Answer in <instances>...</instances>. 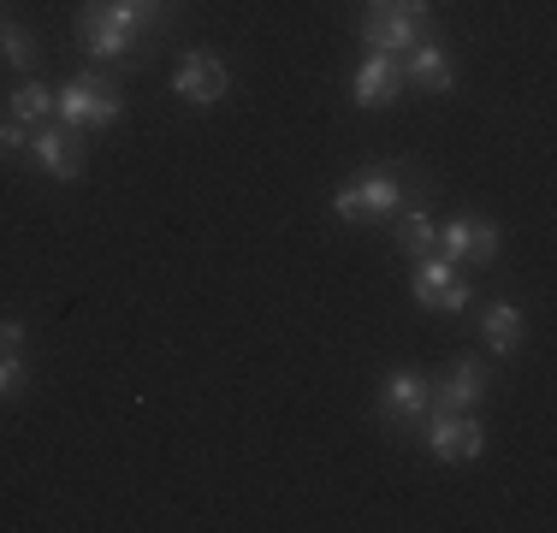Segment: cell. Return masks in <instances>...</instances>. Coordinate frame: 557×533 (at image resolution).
I'll return each instance as SVG.
<instances>
[{"instance_id": "cell-1", "label": "cell", "mask_w": 557, "mask_h": 533, "mask_svg": "<svg viewBox=\"0 0 557 533\" xmlns=\"http://www.w3.org/2000/svg\"><path fill=\"white\" fill-rule=\"evenodd\" d=\"M416 184L421 178L409 166H368V172H356V178H344L333 190V213H338V220H350V225L392 220V213L416 196Z\"/></svg>"}, {"instance_id": "cell-2", "label": "cell", "mask_w": 557, "mask_h": 533, "mask_svg": "<svg viewBox=\"0 0 557 533\" xmlns=\"http://www.w3.org/2000/svg\"><path fill=\"white\" fill-rule=\"evenodd\" d=\"M119 113H125V96L113 72H77L72 84L54 89V119L72 131H108Z\"/></svg>"}, {"instance_id": "cell-3", "label": "cell", "mask_w": 557, "mask_h": 533, "mask_svg": "<svg viewBox=\"0 0 557 533\" xmlns=\"http://www.w3.org/2000/svg\"><path fill=\"white\" fill-rule=\"evenodd\" d=\"M143 30H149V18L131 12L125 0H84V12H77V36H84V48L96 53V60L131 53V42H137Z\"/></svg>"}, {"instance_id": "cell-4", "label": "cell", "mask_w": 557, "mask_h": 533, "mask_svg": "<svg viewBox=\"0 0 557 533\" xmlns=\"http://www.w3.org/2000/svg\"><path fill=\"white\" fill-rule=\"evenodd\" d=\"M428 0H374L362 18V42L374 53H409L416 42H428Z\"/></svg>"}, {"instance_id": "cell-5", "label": "cell", "mask_w": 557, "mask_h": 533, "mask_svg": "<svg viewBox=\"0 0 557 533\" xmlns=\"http://www.w3.org/2000/svg\"><path fill=\"white\" fill-rule=\"evenodd\" d=\"M409 297H416L421 309H433V314H462L474 290H469V278H462L457 261L421 256V261H416V278H409Z\"/></svg>"}, {"instance_id": "cell-6", "label": "cell", "mask_w": 557, "mask_h": 533, "mask_svg": "<svg viewBox=\"0 0 557 533\" xmlns=\"http://www.w3.org/2000/svg\"><path fill=\"white\" fill-rule=\"evenodd\" d=\"M433 256L457 261V266H486L498 256V225L486 220V213H457V220L440 225V244H433Z\"/></svg>"}, {"instance_id": "cell-7", "label": "cell", "mask_w": 557, "mask_h": 533, "mask_svg": "<svg viewBox=\"0 0 557 533\" xmlns=\"http://www.w3.org/2000/svg\"><path fill=\"white\" fill-rule=\"evenodd\" d=\"M374 416L386 421L392 433H404V426H421V421H428V373H421V368H392L386 385H380Z\"/></svg>"}, {"instance_id": "cell-8", "label": "cell", "mask_w": 557, "mask_h": 533, "mask_svg": "<svg viewBox=\"0 0 557 533\" xmlns=\"http://www.w3.org/2000/svg\"><path fill=\"white\" fill-rule=\"evenodd\" d=\"M486 362L474 356H457L445 373H428V416H445V409H474L486 397Z\"/></svg>"}, {"instance_id": "cell-9", "label": "cell", "mask_w": 557, "mask_h": 533, "mask_svg": "<svg viewBox=\"0 0 557 533\" xmlns=\"http://www.w3.org/2000/svg\"><path fill=\"white\" fill-rule=\"evenodd\" d=\"M30 154H36V166L60 184L84 178V131L60 125V119H42V125L30 131Z\"/></svg>"}, {"instance_id": "cell-10", "label": "cell", "mask_w": 557, "mask_h": 533, "mask_svg": "<svg viewBox=\"0 0 557 533\" xmlns=\"http://www.w3.org/2000/svg\"><path fill=\"white\" fill-rule=\"evenodd\" d=\"M428 450L440 462H474L486 450V426L474 421V409H445V416H428Z\"/></svg>"}, {"instance_id": "cell-11", "label": "cell", "mask_w": 557, "mask_h": 533, "mask_svg": "<svg viewBox=\"0 0 557 533\" xmlns=\"http://www.w3.org/2000/svg\"><path fill=\"white\" fill-rule=\"evenodd\" d=\"M172 89H178L190 107H214L225 89H232V72H225V60L220 53H208V48H190L178 60V72H172Z\"/></svg>"}, {"instance_id": "cell-12", "label": "cell", "mask_w": 557, "mask_h": 533, "mask_svg": "<svg viewBox=\"0 0 557 533\" xmlns=\"http://www.w3.org/2000/svg\"><path fill=\"white\" fill-rule=\"evenodd\" d=\"M397 96H404V65H397V53H368L362 72H356V107L374 113V107H392Z\"/></svg>"}, {"instance_id": "cell-13", "label": "cell", "mask_w": 557, "mask_h": 533, "mask_svg": "<svg viewBox=\"0 0 557 533\" xmlns=\"http://www.w3.org/2000/svg\"><path fill=\"white\" fill-rule=\"evenodd\" d=\"M397 65H404V84L428 89V96H450L457 89V72H450L445 48H433V42H416L409 53H397Z\"/></svg>"}, {"instance_id": "cell-14", "label": "cell", "mask_w": 557, "mask_h": 533, "mask_svg": "<svg viewBox=\"0 0 557 533\" xmlns=\"http://www.w3.org/2000/svg\"><path fill=\"white\" fill-rule=\"evenodd\" d=\"M392 244H397V256H409V261H421V256H433V244H440V220H433L428 208H397L392 213Z\"/></svg>"}, {"instance_id": "cell-15", "label": "cell", "mask_w": 557, "mask_h": 533, "mask_svg": "<svg viewBox=\"0 0 557 533\" xmlns=\"http://www.w3.org/2000/svg\"><path fill=\"white\" fill-rule=\"evenodd\" d=\"M481 338H486V350H498V356L522 350V309H516V302H486L481 309Z\"/></svg>"}, {"instance_id": "cell-16", "label": "cell", "mask_w": 557, "mask_h": 533, "mask_svg": "<svg viewBox=\"0 0 557 533\" xmlns=\"http://www.w3.org/2000/svg\"><path fill=\"white\" fill-rule=\"evenodd\" d=\"M12 119H18V125H42V119H54V89L48 84H36V77H24L18 89H12Z\"/></svg>"}, {"instance_id": "cell-17", "label": "cell", "mask_w": 557, "mask_h": 533, "mask_svg": "<svg viewBox=\"0 0 557 533\" xmlns=\"http://www.w3.org/2000/svg\"><path fill=\"white\" fill-rule=\"evenodd\" d=\"M0 60L18 65V72H30L36 65V36L24 30V24H0Z\"/></svg>"}, {"instance_id": "cell-18", "label": "cell", "mask_w": 557, "mask_h": 533, "mask_svg": "<svg viewBox=\"0 0 557 533\" xmlns=\"http://www.w3.org/2000/svg\"><path fill=\"white\" fill-rule=\"evenodd\" d=\"M24 380H30V368H24L18 350H0V397H18Z\"/></svg>"}, {"instance_id": "cell-19", "label": "cell", "mask_w": 557, "mask_h": 533, "mask_svg": "<svg viewBox=\"0 0 557 533\" xmlns=\"http://www.w3.org/2000/svg\"><path fill=\"white\" fill-rule=\"evenodd\" d=\"M24 149H30V125L7 119V125H0V160H12V154H24Z\"/></svg>"}, {"instance_id": "cell-20", "label": "cell", "mask_w": 557, "mask_h": 533, "mask_svg": "<svg viewBox=\"0 0 557 533\" xmlns=\"http://www.w3.org/2000/svg\"><path fill=\"white\" fill-rule=\"evenodd\" d=\"M125 7H131V12H143V18H149V30L166 18V0H125Z\"/></svg>"}, {"instance_id": "cell-21", "label": "cell", "mask_w": 557, "mask_h": 533, "mask_svg": "<svg viewBox=\"0 0 557 533\" xmlns=\"http://www.w3.org/2000/svg\"><path fill=\"white\" fill-rule=\"evenodd\" d=\"M0 350H24V326H18V320H0Z\"/></svg>"}, {"instance_id": "cell-22", "label": "cell", "mask_w": 557, "mask_h": 533, "mask_svg": "<svg viewBox=\"0 0 557 533\" xmlns=\"http://www.w3.org/2000/svg\"><path fill=\"white\" fill-rule=\"evenodd\" d=\"M0 24H7V18H0Z\"/></svg>"}]
</instances>
